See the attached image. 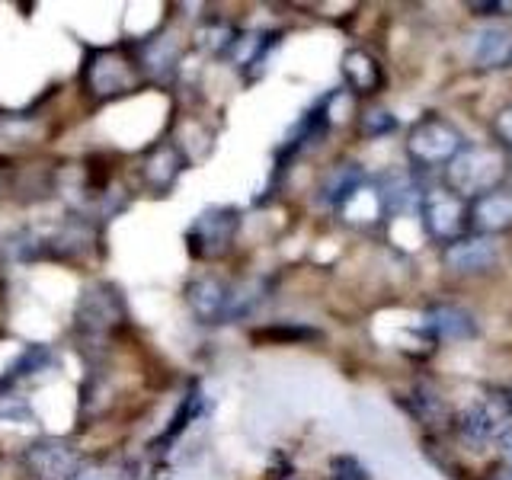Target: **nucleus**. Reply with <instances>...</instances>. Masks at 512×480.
Wrapping results in <instances>:
<instances>
[{"mask_svg":"<svg viewBox=\"0 0 512 480\" xmlns=\"http://www.w3.org/2000/svg\"><path fill=\"white\" fill-rule=\"evenodd\" d=\"M237 224L240 221H237L234 208H212V212H205L196 221V228H192L189 240H192V247H196V253H202V256H221L224 250L231 247Z\"/></svg>","mask_w":512,"mask_h":480,"instance_id":"nucleus-5","label":"nucleus"},{"mask_svg":"<svg viewBox=\"0 0 512 480\" xmlns=\"http://www.w3.org/2000/svg\"><path fill=\"white\" fill-rule=\"evenodd\" d=\"M426 324L432 330V336L439 340H468V336L477 333V324L468 311L455 308V304H442V308H432L426 314Z\"/></svg>","mask_w":512,"mask_h":480,"instance_id":"nucleus-10","label":"nucleus"},{"mask_svg":"<svg viewBox=\"0 0 512 480\" xmlns=\"http://www.w3.org/2000/svg\"><path fill=\"white\" fill-rule=\"evenodd\" d=\"M362 128H365V135H388L397 128V119L388 109H372V112H365Z\"/></svg>","mask_w":512,"mask_h":480,"instance_id":"nucleus-17","label":"nucleus"},{"mask_svg":"<svg viewBox=\"0 0 512 480\" xmlns=\"http://www.w3.org/2000/svg\"><path fill=\"white\" fill-rule=\"evenodd\" d=\"M464 151V138L461 132L445 119H423L413 125V132L407 138V154L416 167H442L452 164V160Z\"/></svg>","mask_w":512,"mask_h":480,"instance_id":"nucleus-2","label":"nucleus"},{"mask_svg":"<svg viewBox=\"0 0 512 480\" xmlns=\"http://www.w3.org/2000/svg\"><path fill=\"white\" fill-rule=\"evenodd\" d=\"M343 77H346V84L356 93H375L381 87V80H384L378 61L368 52H359V48L346 52V58H343Z\"/></svg>","mask_w":512,"mask_h":480,"instance_id":"nucleus-12","label":"nucleus"},{"mask_svg":"<svg viewBox=\"0 0 512 480\" xmlns=\"http://www.w3.org/2000/svg\"><path fill=\"white\" fill-rule=\"evenodd\" d=\"M471 228L480 237H493L512 228V189H493L471 205Z\"/></svg>","mask_w":512,"mask_h":480,"instance_id":"nucleus-7","label":"nucleus"},{"mask_svg":"<svg viewBox=\"0 0 512 480\" xmlns=\"http://www.w3.org/2000/svg\"><path fill=\"white\" fill-rule=\"evenodd\" d=\"M493 135L500 138L506 148L512 151V106L500 109L496 112V119H493Z\"/></svg>","mask_w":512,"mask_h":480,"instance_id":"nucleus-19","label":"nucleus"},{"mask_svg":"<svg viewBox=\"0 0 512 480\" xmlns=\"http://www.w3.org/2000/svg\"><path fill=\"white\" fill-rule=\"evenodd\" d=\"M349 224H356V228H372V224H378L384 215V202H381V192H378V183H362L352 196L336 208Z\"/></svg>","mask_w":512,"mask_h":480,"instance_id":"nucleus-9","label":"nucleus"},{"mask_svg":"<svg viewBox=\"0 0 512 480\" xmlns=\"http://www.w3.org/2000/svg\"><path fill=\"white\" fill-rule=\"evenodd\" d=\"M445 263L455 272H468V276H477V272H487L500 263V250L490 237H461L455 244L445 247Z\"/></svg>","mask_w":512,"mask_h":480,"instance_id":"nucleus-6","label":"nucleus"},{"mask_svg":"<svg viewBox=\"0 0 512 480\" xmlns=\"http://www.w3.org/2000/svg\"><path fill=\"white\" fill-rule=\"evenodd\" d=\"M176 173H180V157H176L173 148H157L154 157L148 160V176L154 186H170L176 180Z\"/></svg>","mask_w":512,"mask_h":480,"instance_id":"nucleus-16","label":"nucleus"},{"mask_svg":"<svg viewBox=\"0 0 512 480\" xmlns=\"http://www.w3.org/2000/svg\"><path fill=\"white\" fill-rule=\"evenodd\" d=\"M496 480H512V464H506V468L496 474Z\"/></svg>","mask_w":512,"mask_h":480,"instance_id":"nucleus-22","label":"nucleus"},{"mask_svg":"<svg viewBox=\"0 0 512 480\" xmlns=\"http://www.w3.org/2000/svg\"><path fill=\"white\" fill-rule=\"evenodd\" d=\"M330 477L333 480H365V471L356 458H333L330 461Z\"/></svg>","mask_w":512,"mask_h":480,"instance_id":"nucleus-18","label":"nucleus"},{"mask_svg":"<svg viewBox=\"0 0 512 480\" xmlns=\"http://www.w3.org/2000/svg\"><path fill=\"white\" fill-rule=\"evenodd\" d=\"M263 301H266V285H263V279H253V282H244V285L231 288V298H228V320H231V317H244V314L256 311Z\"/></svg>","mask_w":512,"mask_h":480,"instance_id":"nucleus-15","label":"nucleus"},{"mask_svg":"<svg viewBox=\"0 0 512 480\" xmlns=\"http://www.w3.org/2000/svg\"><path fill=\"white\" fill-rule=\"evenodd\" d=\"M500 445H503V455H506V461L512 464V420H509V426L503 429V436H500Z\"/></svg>","mask_w":512,"mask_h":480,"instance_id":"nucleus-20","label":"nucleus"},{"mask_svg":"<svg viewBox=\"0 0 512 480\" xmlns=\"http://www.w3.org/2000/svg\"><path fill=\"white\" fill-rule=\"evenodd\" d=\"M471 10H484L480 16H487V13H496V10H500V4H471Z\"/></svg>","mask_w":512,"mask_h":480,"instance_id":"nucleus-21","label":"nucleus"},{"mask_svg":"<svg viewBox=\"0 0 512 480\" xmlns=\"http://www.w3.org/2000/svg\"><path fill=\"white\" fill-rule=\"evenodd\" d=\"M506 176V160L493 148H464L452 164L445 167L448 189L461 199H480L500 189Z\"/></svg>","mask_w":512,"mask_h":480,"instance_id":"nucleus-1","label":"nucleus"},{"mask_svg":"<svg viewBox=\"0 0 512 480\" xmlns=\"http://www.w3.org/2000/svg\"><path fill=\"white\" fill-rule=\"evenodd\" d=\"M420 215H423V224L426 231L442 240V244H455V240L464 237V231H468L471 224V212L468 205H464L461 196H455L452 189H429L423 192V202H420Z\"/></svg>","mask_w":512,"mask_h":480,"instance_id":"nucleus-3","label":"nucleus"},{"mask_svg":"<svg viewBox=\"0 0 512 480\" xmlns=\"http://www.w3.org/2000/svg\"><path fill=\"white\" fill-rule=\"evenodd\" d=\"M362 183H365V173L356 164H336L324 180V202L340 208Z\"/></svg>","mask_w":512,"mask_h":480,"instance_id":"nucleus-14","label":"nucleus"},{"mask_svg":"<svg viewBox=\"0 0 512 480\" xmlns=\"http://www.w3.org/2000/svg\"><path fill=\"white\" fill-rule=\"evenodd\" d=\"M474 58L480 68H506L512 61V29L506 26H487L477 36Z\"/></svg>","mask_w":512,"mask_h":480,"instance_id":"nucleus-11","label":"nucleus"},{"mask_svg":"<svg viewBox=\"0 0 512 480\" xmlns=\"http://www.w3.org/2000/svg\"><path fill=\"white\" fill-rule=\"evenodd\" d=\"M378 192H381L384 212H388V215L410 212L416 202H423V196L416 192V186H413V180H410L407 173H388L378 183Z\"/></svg>","mask_w":512,"mask_h":480,"instance_id":"nucleus-13","label":"nucleus"},{"mask_svg":"<svg viewBox=\"0 0 512 480\" xmlns=\"http://www.w3.org/2000/svg\"><path fill=\"white\" fill-rule=\"evenodd\" d=\"M512 420V404L503 397H487L480 404L468 407L461 413V436L468 442H487L493 436H503V429Z\"/></svg>","mask_w":512,"mask_h":480,"instance_id":"nucleus-4","label":"nucleus"},{"mask_svg":"<svg viewBox=\"0 0 512 480\" xmlns=\"http://www.w3.org/2000/svg\"><path fill=\"white\" fill-rule=\"evenodd\" d=\"M228 298H231V288L218 282V279H196L186 288V301L189 308L196 311V317L202 320H224L228 317Z\"/></svg>","mask_w":512,"mask_h":480,"instance_id":"nucleus-8","label":"nucleus"}]
</instances>
